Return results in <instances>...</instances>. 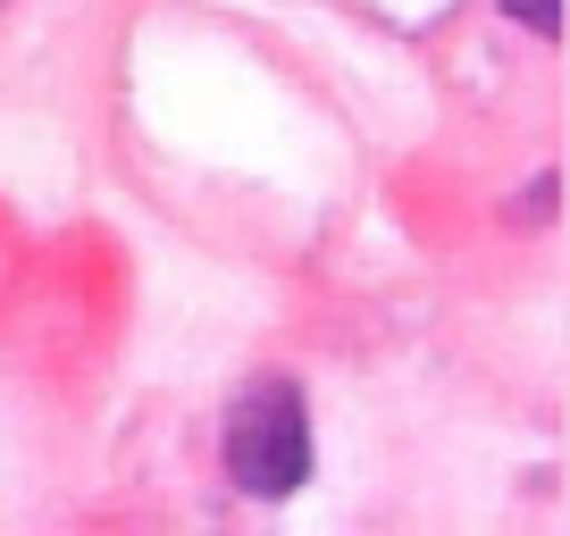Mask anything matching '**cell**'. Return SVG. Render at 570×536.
I'll list each match as a JSON object with an SVG mask.
<instances>
[{
    "label": "cell",
    "mask_w": 570,
    "mask_h": 536,
    "mask_svg": "<svg viewBox=\"0 0 570 536\" xmlns=\"http://www.w3.org/2000/svg\"><path fill=\"white\" fill-rule=\"evenodd\" d=\"M227 469L244 495L277 503L311 478V411L294 377H252L227 411Z\"/></svg>",
    "instance_id": "6da1fadb"
},
{
    "label": "cell",
    "mask_w": 570,
    "mask_h": 536,
    "mask_svg": "<svg viewBox=\"0 0 570 536\" xmlns=\"http://www.w3.org/2000/svg\"><path fill=\"white\" fill-rule=\"evenodd\" d=\"M503 9H512L520 26H537V34H553V26H562V0H503Z\"/></svg>",
    "instance_id": "7a4b0ae2"
}]
</instances>
